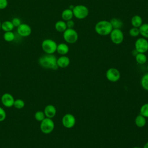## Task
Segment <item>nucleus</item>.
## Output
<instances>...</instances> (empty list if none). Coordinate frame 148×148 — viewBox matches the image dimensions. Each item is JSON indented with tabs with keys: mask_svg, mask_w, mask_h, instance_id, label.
<instances>
[{
	"mask_svg": "<svg viewBox=\"0 0 148 148\" xmlns=\"http://www.w3.org/2000/svg\"><path fill=\"white\" fill-rule=\"evenodd\" d=\"M57 60V58L53 54H45L40 57L38 62L40 66L45 69L56 70L58 68Z\"/></svg>",
	"mask_w": 148,
	"mask_h": 148,
	"instance_id": "obj_1",
	"label": "nucleus"
},
{
	"mask_svg": "<svg viewBox=\"0 0 148 148\" xmlns=\"http://www.w3.org/2000/svg\"><path fill=\"white\" fill-rule=\"evenodd\" d=\"M94 29L97 34L101 36H106L110 34L113 28L110 21L101 20L95 24Z\"/></svg>",
	"mask_w": 148,
	"mask_h": 148,
	"instance_id": "obj_2",
	"label": "nucleus"
},
{
	"mask_svg": "<svg viewBox=\"0 0 148 148\" xmlns=\"http://www.w3.org/2000/svg\"><path fill=\"white\" fill-rule=\"evenodd\" d=\"M41 47L45 54H52L56 51L57 44L51 39H46L42 41Z\"/></svg>",
	"mask_w": 148,
	"mask_h": 148,
	"instance_id": "obj_3",
	"label": "nucleus"
},
{
	"mask_svg": "<svg viewBox=\"0 0 148 148\" xmlns=\"http://www.w3.org/2000/svg\"><path fill=\"white\" fill-rule=\"evenodd\" d=\"M73 16L79 20L86 18L88 14L89 10L87 6L84 5H77L72 9Z\"/></svg>",
	"mask_w": 148,
	"mask_h": 148,
	"instance_id": "obj_4",
	"label": "nucleus"
},
{
	"mask_svg": "<svg viewBox=\"0 0 148 148\" xmlns=\"http://www.w3.org/2000/svg\"><path fill=\"white\" fill-rule=\"evenodd\" d=\"M63 33L64 40L69 44L76 43L79 38V35L77 31L73 28H67Z\"/></svg>",
	"mask_w": 148,
	"mask_h": 148,
	"instance_id": "obj_5",
	"label": "nucleus"
},
{
	"mask_svg": "<svg viewBox=\"0 0 148 148\" xmlns=\"http://www.w3.org/2000/svg\"><path fill=\"white\" fill-rule=\"evenodd\" d=\"M55 124L52 119L46 117L40 124V130L45 134H49L53 132L54 129Z\"/></svg>",
	"mask_w": 148,
	"mask_h": 148,
	"instance_id": "obj_6",
	"label": "nucleus"
},
{
	"mask_svg": "<svg viewBox=\"0 0 148 148\" xmlns=\"http://www.w3.org/2000/svg\"><path fill=\"white\" fill-rule=\"evenodd\" d=\"M109 35L111 41L115 45H120L124 40V36L121 29H113Z\"/></svg>",
	"mask_w": 148,
	"mask_h": 148,
	"instance_id": "obj_7",
	"label": "nucleus"
},
{
	"mask_svg": "<svg viewBox=\"0 0 148 148\" xmlns=\"http://www.w3.org/2000/svg\"><path fill=\"white\" fill-rule=\"evenodd\" d=\"M134 46L135 49L138 53H145L148 51V40L145 38H138L135 42Z\"/></svg>",
	"mask_w": 148,
	"mask_h": 148,
	"instance_id": "obj_8",
	"label": "nucleus"
},
{
	"mask_svg": "<svg viewBox=\"0 0 148 148\" xmlns=\"http://www.w3.org/2000/svg\"><path fill=\"white\" fill-rule=\"evenodd\" d=\"M62 124L66 128H72L76 124V119L71 113H66L62 118Z\"/></svg>",
	"mask_w": 148,
	"mask_h": 148,
	"instance_id": "obj_9",
	"label": "nucleus"
},
{
	"mask_svg": "<svg viewBox=\"0 0 148 148\" xmlns=\"http://www.w3.org/2000/svg\"><path fill=\"white\" fill-rule=\"evenodd\" d=\"M106 77L111 82H117L120 78V73L117 69L110 68L106 72Z\"/></svg>",
	"mask_w": 148,
	"mask_h": 148,
	"instance_id": "obj_10",
	"label": "nucleus"
},
{
	"mask_svg": "<svg viewBox=\"0 0 148 148\" xmlns=\"http://www.w3.org/2000/svg\"><path fill=\"white\" fill-rule=\"evenodd\" d=\"M17 32L21 37H27L32 32L31 27L26 23H21L17 27Z\"/></svg>",
	"mask_w": 148,
	"mask_h": 148,
	"instance_id": "obj_11",
	"label": "nucleus"
},
{
	"mask_svg": "<svg viewBox=\"0 0 148 148\" xmlns=\"http://www.w3.org/2000/svg\"><path fill=\"white\" fill-rule=\"evenodd\" d=\"M14 100L13 96L8 92L4 93L1 97V102L2 105L6 108L13 106Z\"/></svg>",
	"mask_w": 148,
	"mask_h": 148,
	"instance_id": "obj_12",
	"label": "nucleus"
},
{
	"mask_svg": "<svg viewBox=\"0 0 148 148\" xmlns=\"http://www.w3.org/2000/svg\"><path fill=\"white\" fill-rule=\"evenodd\" d=\"M43 112L45 114L46 117L52 119L56 116L57 110L54 105L51 104H49L45 106Z\"/></svg>",
	"mask_w": 148,
	"mask_h": 148,
	"instance_id": "obj_13",
	"label": "nucleus"
},
{
	"mask_svg": "<svg viewBox=\"0 0 148 148\" xmlns=\"http://www.w3.org/2000/svg\"><path fill=\"white\" fill-rule=\"evenodd\" d=\"M57 64L58 68H65L70 64V59L66 56H61L57 60Z\"/></svg>",
	"mask_w": 148,
	"mask_h": 148,
	"instance_id": "obj_14",
	"label": "nucleus"
},
{
	"mask_svg": "<svg viewBox=\"0 0 148 148\" xmlns=\"http://www.w3.org/2000/svg\"><path fill=\"white\" fill-rule=\"evenodd\" d=\"M69 50L68 45L65 43H60L57 45L56 51L61 56L66 55Z\"/></svg>",
	"mask_w": 148,
	"mask_h": 148,
	"instance_id": "obj_15",
	"label": "nucleus"
},
{
	"mask_svg": "<svg viewBox=\"0 0 148 148\" xmlns=\"http://www.w3.org/2000/svg\"><path fill=\"white\" fill-rule=\"evenodd\" d=\"M73 17V14L72 10L68 8L64 9L61 13V18L62 20L66 21L69 20H72Z\"/></svg>",
	"mask_w": 148,
	"mask_h": 148,
	"instance_id": "obj_16",
	"label": "nucleus"
},
{
	"mask_svg": "<svg viewBox=\"0 0 148 148\" xmlns=\"http://www.w3.org/2000/svg\"><path fill=\"white\" fill-rule=\"evenodd\" d=\"M55 29L57 31L59 32H63L67 29V26L66 21L64 20L57 21L54 25Z\"/></svg>",
	"mask_w": 148,
	"mask_h": 148,
	"instance_id": "obj_17",
	"label": "nucleus"
},
{
	"mask_svg": "<svg viewBox=\"0 0 148 148\" xmlns=\"http://www.w3.org/2000/svg\"><path fill=\"white\" fill-rule=\"evenodd\" d=\"M135 124L138 127H143L146 124V117L140 114L137 115L135 119Z\"/></svg>",
	"mask_w": 148,
	"mask_h": 148,
	"instance_id": "obj_18",
	"label": "nucleus"
},
{
	"mask_svg": "<svg viewBox=\"0 0 148 148\" xmlns=\"http://www.w3.org/2000/svg\"><path fill=\"white\" fill-rule=\"evenodd\" d=\"M131 24L133 27L139 28L143 24L142 17L139 15L134 16L131 20Z\"/></svg>",
	"mask_w": 148,
	"mask_h": 148,
	"instance_id": "obj_19",
	"label": "nucleus"
},
{
	"mask_svg": "<svg viewBox=\"0 0 148 148\" xmlns=\"http://www.w3.org/2000/svg\"><path fill=\"white\" fill-rule=\"evenodd\" d=\"M109 21L112 26L113 29H121L123 26V22L120 18L114 17L112 18Z\"/></svg>",
	"mask_w": 148,
	"mask_h": 148,
	"instance_id": "obj_20",
	"label": "nucleus"
},
{
	"mask_svg": "<svg viewBox=\"0 0 148 148\" xmlns=\"http://www.w3.org/2000/svg\"><path fill=\"white\" fill-rule=\"evenodd\" d=\"M14 27L11 21L6 20L1 23V29L4 32L12 31V30L14 29Z\"/></svg>",
	"mask_w": 148,
	"mask_h": 148,
	"instance_id": "obj_21",
	"label": "nucleus"
},
{
	"mask_svg": "<svg viewBox=\"0 0 148 148\" xmlns=\"http://www.w3.org/2000/svg\"><path fill=\"white\" fill-rule=\"evenodd\" d=\"M140 35L146 39H148V23H143L139 27Z\"/></svg>",
	"mask_w": 148,
	"mask_h": 148,
	"instance_id": "obj_22",
	"label": "nucleus"
},
{
	"mask_svg": "<svg viewBox=\"0 0 148 148\" xmlns=\"http://www.w3.org/2000/svg\"><path fill=\"white\" fill-rule=\"evenodd\" d=\"M136 62L140 65L145 64L147 61V56L145 53H138L135 56Z\"/></svg>",
	"mask_w": 148,
	"mask_h": 148,
	"instance_id": "obj_23",
	"label": "nucleus"
},
{
	"mask_svg": "<svg viewBox=\"0 0 148 148\" xmlns=\"http://www.w3.org/2000/svg\"><path fill=\"white\" fill-rule=\"evenodd\" d=\"M3 39L8 42H13L15 39V34L13 31L5 32L3 35Z\"/></svg>",
	"mask_w": 148,
	"mask_h": 148,
	"instance_id": "obj_24",
	"label": "nucleus"
},
{
	"mask_svg": "<svg viewBox=\"0 0 148 148\" xmlns=\"http://www.w3.org/2000/svg\"><path fill=\"white\" fill-rule=\"evenodd\" d=\"M140 84L143 89L148 91V73L142 76L140 79Z\"/></svg>",
	"mask_w": 148,
	"mask_h": 148,
	"instance_id": "obj_25",
	"label": "nucleus"
},
{
	"mask_svg": "<svg viewBox=\"0 0 148 148\" xmlns=\"http://www.w3.org/2000/svg\"><path fill=\"white\" fill-rule=\"evenodd\" d=\"M139 114H142L146 118H148V103H144L140 108Z\"/></svg>",
	"mask_w": 148,
	"mask_h": 148,
	"instance_id": "obj_26",
	"label": "nucleus"
},
{
	"mask_svg": "<svg viewBox=\"0 0 148 148\" xmlns=\"http://www.w3.org/2000/svg\"><path fill=\"white\" fill-rule=\"evenodd\" d=\"M25 106V102L24 101L21 99H17L14 100L13 106L17 109H23Z\"/></svg>",
	"mask_w": 148,
	"mask_h": 148,
	"instance_id": "obj_27",
	"label": "nucleus"
},
{
	"mask_svg": "<svg viewBox=\"0 0 148 148\" xmlns=\"http://www.w3.org/2000/svg\"><path fill=\"white\" fill-rule=\"evenodd\" d=\"M34 117H35V119L36 120H37L38 121L40 122L44 119L46 118V116H45V114L43 111L38 110V111L35 112V113L34 114Z\"/></svg>",
	"mask_w": 148,
	"mask_h": 148,
	"instance_id": "obj_28",
	"label": "nucleus"
},
{
	"mask_svg": "<svg viewBox=\"0 0 148 148\" xmlns=\"http://www.w3.org/2000/svg\"><path fill=\"white\" fill-rule=\"evenodd\" d=\"M129 34L132 37H136L140 35L139 28L133 27L129 30Z\"/></svg>",
	"mask_w": 148,
	"mask_h": 148,
	"instance_id": "obj_29",
	"label": "nucleus"
},
{
	"mask_svg": "<svg viewBox=\"0 0 148 148\" xmlns=\"http://www.w3.org/2000/svg\"><path fill=\"white\" fill-rule=\"evenodd\" d=\"M6 117V113L4 109L0 106V122L3 121Z\"/></svg>",
	"mask_w": 148,
	"mask_h": 148,
	"instance_id": "obj_30",
	"label": "nucleus"
},
{
	"mask_svg": "<svg viewBox=\"0 0 148 148\" xmlns=\"http://www.w3.org/2000/svg\"><path fill=\"white\" fill-rule=\"evenodd\" d=\"M11 21L13 23L14 27H18L22 23L21 20L18 17H14Z\"/></svg>",
	"mask_w": 148,
	"mask_h": 148,
	"instance_id": "obj_31",
	"label": "nucleus"
},
{
	"mask_svg": "<svg viewBox=\"0 0 148 148\" xmlns=\"http://www.w3.org/2000/svg\"><path fill=\"white\" fill-rule=\"evenodd\" d=\"M8 5V0H0V10L5 9Z\"/></svg>",
	"mask_w": 148,
	"mask_h": 148,
	"instance_id": "obj_32",
	"label": "nucleus"
},
{
	"mask_svg": "<svg viewBox=\"0 0 148 148\" xmlns=\"http://www.w3.org/2000/svg\"><path fill=\"white\" fill-rule=\"evenodd\" d=\"M66 24L67 28H73L75 26V22L72 19L66 21Z\"/></svg>",
	"mask_w": 148,
	"mask_h": 148,
	"instance_id": "obj_33",
	"label": "nucleus"
},
{
	"mask_svg": "<svg viewBox=\"0 0 148 148\" xmlns=\"http://www.w3.org/2000/svg\"><path fill=\"white\" fill-rule=\"evenodd\" d=\"M138 53V51H137L135 49H134L132 50V54L133 56H135Z\"/></svg>",
	"mask_w": 148,
	"mask_h": 148,
	"instance_id": "obj_34",
	"label": "nucleus"
},
{
	"mask_svg": "<svg viewBox=\"0 0 148 148\" xmlns=\"http://www.w3.org/2000/svg\"><path fill=\"white\" fill-rule=\"evenodd\" d=\"M143 148H148V142H147L143 146Z\"/></svg>",
	"mask_w": 148,
	"mask_h": 148,
	"instance_id": "obj_35",
	"label": "nucleus"
},
{
	"mask_svg": "<svg viewBox=\"0 0 148 148\" xmlns=\"http://www.w3.org/2000/svg\"><path fill=\"white\" fill-rule=\"evenodd\" d=\"M74 6H73V5H71L69 6V9H71V10H72V9H73Z\"/></svg>",
	"mask_w": 148,
	"mask_h": 148,
	"instance_id": "obj_36",
	"label": "nucleus"
},
{
	"mask_svg": "<svg viewBox=\"0 0 148 148\" xmlns=\"http://www.w3.org/2000/svg\"><path fill=\"white\" fill-rule=\"evenodd\" d=\"M1 23H1V21H0V29H1Z\"/></svg>",
	"mask_w": 148,
	"mask_h": 148,
	"instance_id": "obj_37",
	"label": "nucleus"
},
{
	"mask_svg": "<svg viewBox=\"0 0 148 148\" xmlns=\"http://www.w3.org/2000/svg\"><path fill=\"white\" fill-rule=\"evenodd\" d=\"M132 148H141V147H137V146H136V147H132Z\"/></svg>",
	"mask_w": 148,
	"mask_h": 148,
	"instance_id": "obj_38",
	"label": "nucleus"
},
{
	"mask_svg": "<svg viewBox=\"0 0 148 148\" xmlns=\"http://www.w3.org/2000/svg\"><path fill=\"white\" fill-rule=\"evenodd\" d=\"M147 71H148V65H147Z\"/></svg>",
	"mask_w": 148,
	"mask_h": 148,
	"instance_id": "obj_39",
	"label": "nucleus"
},
{
	"mask_svg": "<svg viewBox=\"0 0 148 148\" xmlns=\"http://www.w3.org/2000/svg\"><path fill=\"white\" fill-rule=\"evenodd\" d=\"M147 10H148V6H147Z\"/></svg>",
	"mask_w": 148,
	"mask_h": 148,
	"instance_id": "obj_40",
	"label": "nucleus"
},
{
	"mask_svg": "<svg viewBox=\"0 0 148 148\" xmlns=\"http://www.w3.org/2000/svg\"><path fill=\"white\" fill-rule=\"evenodd\" d=\"M0 75H1V73H0Z\"/></svg>",
	"mask_w": 148,
	"mask_h": 148,
	"instance_id": "obj_41",
	"label": "nucleus"
}]
</instances>
